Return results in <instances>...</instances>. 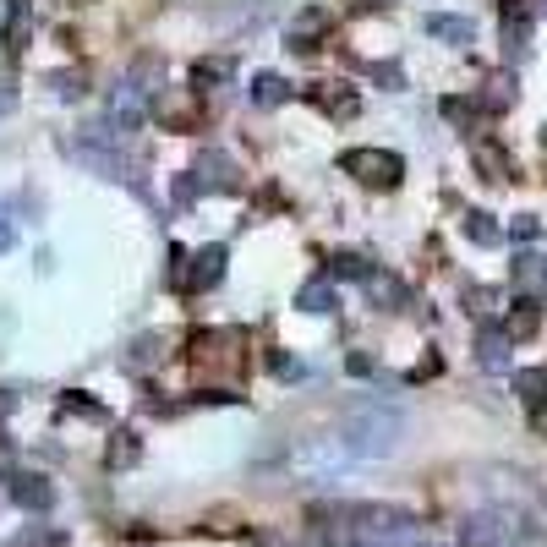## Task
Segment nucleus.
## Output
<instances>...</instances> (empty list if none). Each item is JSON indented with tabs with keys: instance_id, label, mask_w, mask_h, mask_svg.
<instances>
[{
	"instance_id": "15",
	"label": "nucleus",
	"mask_w": 547,
	"mask_h": 547,
	"mask_svg": "<svg viewBox=\"0 0 547 547\" xmlns=\"http://www.w3.org/2000/svg\"><path fill=\"white\" fill-rule=\"evenodd\" d=\"M526 39H531V22L520 17V11H509V22H504V44H509V55H526Z\"/></svg>"
},
{
	"instance_id": "21",
	"label": "nucleus",
	"mask_w": 547,
	"mask_h": 547,
	"mask_svg": "<svg viewBox=\"0 0 547 547\" xmlns=\"http://www.w3.org/2000/svg\"><path fill=\"white\" fill-rule=\"evenodd\" d=\"M55 93H61V99H83V77H77V72L66 77L61 72V77H55Z\"/></svg>"
},
{
	"instance_id": "3",
	"label": "nucleus",
	"mask_w": 547,
	"mask_h": 547,
	"mask_svg": "<svg viewBox=\"0 0 547 547\" xmlns=\"http://www.w3.org/2000/svg\"><path fill=\"white\" fill-rule=\"evenodd\" d=\"M6 493H11V504L33 509V515H44V509L55 504V487L44 482V476H28V471H11L6 476Z\"/></svg>"
},
{
	"instance_id": "17",
	"label": "nucleus",
	"mask_w": 547,
	"mask_h": 547,
	"mask_svg": "<svg viewBox=\"0 0 547 547\" xmlns=\"http://www.w3.org/2000/svg\"><path fill=\"white\" fill-rule=\"evenodd\" d=\"M515 389L526 394L531 405H542V389H547V372H542V367H526V372H515Z\"/></svg>"
},
{
	"instance_id": "25",
	"label": "nucleus",
	"mask_w": 547,
	"mask_h": 547,
	"mask_svg": "<svg viewBox=\"0 0 547 547\" xmlns=\"http://www.w3.org/2000/svg\"><path fill=\"white\" fill-rule=\"evenodd\" d=\"M531 422H537V433H542V438H547V400H542V405H537V411H531Z\"/></svg>"
},
{
	"instance_id": "8",
	"label": "nucleus",
	"mask_w": 547,
	"mask_h": 547,
	"mask_svg": "<svg viewBox=\"0 0 547 547\" xmlns=\"http://www.w3.org/2000/svg\"><path fill=\"white\" fill-rule=\"evenodd\" d=\"M422 28L433 33V39H449V44H471V22L465 17H444V11H433V17H422Z\"/></svg>"
},
{
	"instance_id": "26",
	"label": "nucleus",
	"mask_w": 547,
	"mask_h": 547,
	"mask_svg": "<svg viewBox=\"0 0 547 547\" xmlns=\"http://www.w3.org/2000/svg\"><path fill=\"white\" fill-rule=\"evenodd\" d=\"M356 547H383V542H356Z\"/></svg>"
},
{
	"instance_id": "23",
	"label": "nucleus",
	"mask_w": 547,
	"mask_h": 547,
	"mask_svg": "<svg viewBox=\"0 0 547 547\" xmlns=\"http://www.w3.org/2000/svg\"><path fill=\"white\" fill-rule=\"evenodd\" d=\"M66 411H77V416H99V405L83 400V394H66Z\"/></svg>"
},
{
	"instance_id": "1",
	"label": "nucleus",
	"mask_w": 547,
	"mask_h": 547,
	"mask_svg": "<svg viewBox=\"0 0 547 547\" xmlns=\"http://www.w3.org/2000/svg\"><path fill=\"white\" fill-rule=\"evenodd\" d=\"M400 433H405V411L378 405V400H362L351 416H345L340 444L351 449V460H383V455H394Z\"/></svg>"
},
{
	"instance_id": "11",
	"label": "nucleus",
	"mask_w": 547,
	"mask_h": 547,
	"mask_svg": "<svg viewBox=\"0 0 547 547\" xmlns=\"http://www.w3.org/2000/svg\"><path fill=\"white\" fill-rule=\"evenodd\" d=\"M219 274H225V252H219V247H203V252L192 258V285H214Z\"/></svg>"
},
{
	"instance_id": "18",
	"label": "nucleus",
	"mask_w": 547,
	"mask_h": 547,
	"mask_svg": "<svg viewBox=\"0 0 547 547\" xmlns=\"http://www.w3.org/2000/svg\"><path fill=\"white\" fill-rule=\"evenodd\" d=\"M329 274H334V279H372L367 263L356 258V252H340V258H329Z\"/></svg>"
},
{
	"instance_id": "10",
	"label": "nucleus",
	"mask_w": 547,
	"mask_h": 547,
	"mask_svg": "<svg viewBox=\"0 0 547 547\" xmlns=\"http://www.w3.org/2000/svg\"><path fill=\"white\" fill-rule=\"evenodd\" d=\"M285 93H290L285 77H274V72H258V77H252V104H263V110H274Z\"/></svg>"
},
{
	"instance_id": "5",
	"label": "nucleus",
	"mask_w": 547,
	"mask_h": 547,
	"mask_svg": "<svg viewBox=\"0 0 547 547\" xmlns=\"http://www.w3.org/2000/svg\"><path fill=\"white\" fill-rule=\"evenodd\" d=\"M509 345H515V334L498 329V323H487V329L476 334V362H482L487 372H504L509 367Z\"/></svg>"
},
{
	"instance_id": "9",
	"label": "nucleus",
	"mask_w": 547,
	"mask_h": 547,
	"mask_svg": "<svg viewBox=\"0 0 547 547\" xmlns=\"http://www.w3.org/2000/svg\"><path fill=\"white\" fill-rule=\"evenodd\" d=\"M301 307L307 312H334V285H329V274H318V279H307V285H301Z\"/></svg>"
},
{
	"instance_id": "19",
	"label": "nucleus",
	"mask_w": 547,
	"mask_h": 547,
	"mask_svg": "<svg viewBox=\"0 0 547 547\" xmlns=\"http://www.w3.org/2000/svg\"><path fill=\"white\" fill-rule=\"evenodd\" d=\"M318 104H323V110H334V115H356V104H362V99H356V93H318Z\"/></svg>"
},
{
	"instance_id": "4",
	"label": "nucleus",
	"mask_w": 547,
	"mask_h": 547,
	"mask_svg": "<svg viewBox=\"0 0 547 547\" xmlns=\"http://www.w3.org/2000/svg\"><path fill=\"white\" fill-rule=\"evenodd\" d=\"M323 33H329V6H307V11H296V17H290L285 39L296 44V50H318Z\"/></svg>"
},
{
	"instance_id": "7",
	"label": "nucleus",
	"mask_w": 547,
	"mask_h": 547,
	"mask_svg": "<svg viewBox=\"0 0 547 547\" xmlns=\"http://www.w3.org/2000/svg\"><path fill=\"white\" fill-rule=\"evenodd\" d=\"M498 537H504V526H498L493 515L460 520V547H498Z\"/></svg>"
},
{
	"instance_id": "14",
	"label": "nucleus",
	"mask_w": 547,
	"mask_h": 547,
	"mask_svg": "<svg viewBox=\"0 0 547 547\" xmlns=\"http://www.w3.org/2000/svg\"><path fill=\"white\" fill-rule=\"evenodd\" d=\"M537 323H542V318H537V307H531V301H520V307L509 312V323H504V329L515 334V340H531V334H537Z\"/></svg>"
},
{
	"instance_id": "24",
	"label": "nucleus",
	"mask_w": 547,
	"mask_h": 547,
	"mask_svg": "<svg viewBox=\"0 0 547 547\" xmlns=\"http://www.w3.org/2000/svg\"><path fill=\"white\" fill-rule=\"evenodd\" d=\"M11 241H17V225H11V219H6V208H0V252H6Z\"/></svg>"
},
{
	"instance_id": "16",
	"label": "nucleus",
	"mask_w": 547,
	"mask_h": 547,
	"mask_svg": "<svg viewBox=\"0 0 547 547\" xmlns=\"http://www.w3.org/2000/svg\"><path fill=\"white\" fill-rule=\"evenodd\" d=\"M476 165L487 170V181H504V176H509V159L498 154L493 143H476Z\"/></svg>"
},
{
	"instance_id": "13",
	"label": "nucleus",
	"mask_w": 547,
	"mask_h": 547,
	"mask_svg": "<svg viewBox=\"0 0 547 547\" xmlns=\"http://www.w3.org/2000/svg\"><path fill=\"white\" fill-rule=\"evenodd\" d=\"M465 236H471L476 247H498V241H504V230H498L487 214H476V208H471V214H465Z\"/></svg>"
},
{
	"instance_id": "2",
	"label": "nucleus",
	"mask_w": 547,
	"mask_h": 547,
	"mask_svg": "<svg viewBox=\"0 0 547 547\" xmlns=\"http://www.w3.org/2000/svg\"><path fill=\"white\" fill-rule=\"evenodd\" d=\"M340 170H351V176L367 181V186H394L405 176L400 154H389V148H372V154H340Z\"/></svg>"
},
{
	"instance_id": "22",
	"label": "nucleus",
	"mask_w": 547,
	"mask_h": 547,
	"mask_svg": "<svg viewBox=\"0 0 547 547\" xmlns=\"http://www.w3.org/2000/svg\"><path fill=\"white\" fill-rule=\"evenodd\" d=\"M537 236H542V225H537L531 214H520V219H515V241H537Z\"/></svg>"
},
{
	"instance_id": "12",
	"label": "nucleus",
	"mask_w": 547,
	"mask_h": 547,
	"mask_svg": "<svg viewBox=\"0 0 547 547\" xmlns=\"http://www.w3.org/2000/svg\"><path fill=\"white\" fill-rule=\"evenodd\" d=\"M137 455H143V444H137V433H115L110 449H104V460L115 465V471H126V465H137Z\"/></svg>"
},
{
	"instance_id": "6",
	"label": "nucleus",
	"mask_w": 547,
	"mask_h": 547,
	"mask_svg": "<svg viewBox=\"0 0 547 547\" xmlns=\"http://www.w3.org/2000/svg\"><path fill=\"white\" fill-rule=\"evenodd\" d=\"M509 279H515V290H520V296H542V290H547V258H537V252L515 258Z\"/></svg>"
},
{
	"instance_id": "20",
	"label": "nucleus",
	"mask_w": 547,
	"mask_h": 547,
	"mask_svg": "<svg viewBox=\"0 0 547 547\" xmlns=\"http://www.w3.org/2000/svg\"><path fill=\"white\" fill-rule=\"evenodd\" d=\"M219 77H230V61H203L192 72V83H219Z\"/></svg>"
}]
</instances>
